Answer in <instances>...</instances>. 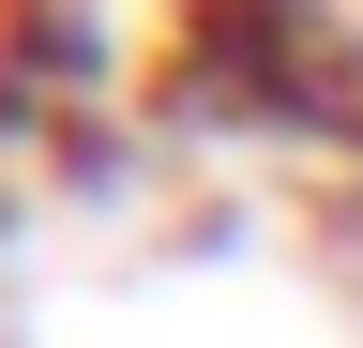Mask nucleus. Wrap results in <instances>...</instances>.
Segmentation results:
<instances>
[{
	"label": "nucleus",
	"mask_w": 363,
	"mask_h": 348,
	"mask_svg": "<svg viewBox=\"0 0 363 348\" xmlns=\"http://www.w3.org/2000/svg\"><path fill=\"white\" fill-rule=\"evenodd\" d=\"M167 76L212 91L227 121H257V137H333V121L363 106V61H348L318 16H197Z\"/></svg>",
	"instance_id": "obj_1"
}]
</instances>
